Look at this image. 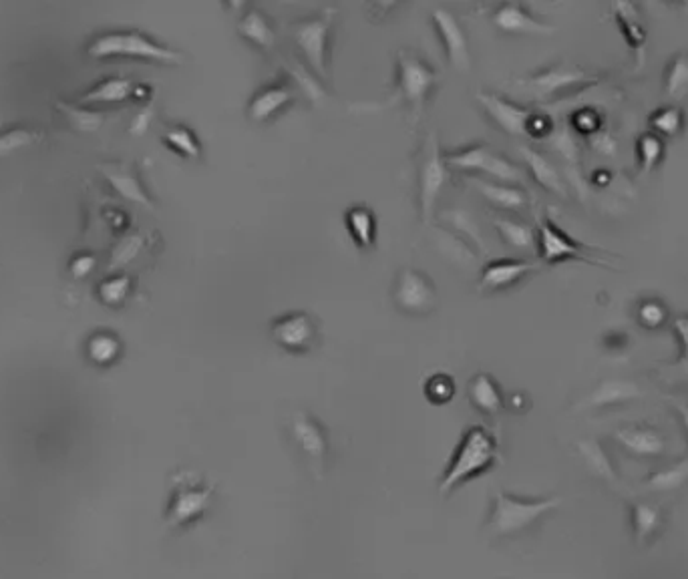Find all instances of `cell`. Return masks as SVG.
Instances as JSON below:
<instances>
[{"label":"cell","mask_w":688,"mask_h":579,"mask_svg":"<svg viewBox=\"0 0 688 579\" xmlns=\"http://www.w3.org/2000/svg\"><path fill=\"white\" fill-rule=\"evenodd\" d=\"M562 501L558 497L552 499H520L507 495L503 491L495 493L493 511L485 525L491 537H511L532 527L540 517L554 511Z\"/></svg>","instance_id":"8992f818"},{"label":"cell","mask_w":688,"mask_h":579,"mask_svg":"<svg viewBox=\"0 0 688 579\" xmlns=\"http://www.w3.org/2000/svg\"><path fill=\"white\" fill-rule=\"evenodd\" d=\"M668 318H670V312L664 306V302H660L658 298L640 300L636 306V322L646 330L662 328L668 322Z\"/></svg>","instance_id":"74e56055"},{"label":"cell","mask_w":688,"mask_h":579,"mask_svg":"<svg viewBox=\"0 0 688 579\" xmlns=\"http://www.w3.org/2000/svg\"><path fill=\"white\" fill-rule=\"evenodd\" d=\"M393 304L407 316H429L439 306V292L427 272L417 268H401L391 290Z\"/></svg>","instance_id":"ba28073f"},{"label":"cell","mask_w":688,"mask_h":579,"mask_svg":"<svg viewBox=\"0 0 688 579\" xmlns=\"http://www.w3.org/2000/svg\"><path fill=\"white\" fill-rule=\"evenodd\" d=\"M85 352L87 358L95 364V366H111L115 364L121 354H123V344L119 340V336L115 332L109 330H97L89 336L87 344H85Z\"/></svg>","instance_id":"f1b7e54d"},{"label":"cell","mask_w":688,"mask_h":579,"mask_svg":"<svg viewBox=\"0 0 688 579\" xmlns=\"http://www.w3.org/2000/svg\"><path fill=\"white\" fill-rule=\"evenodd\" d=\"M636 157L642 173H650L664 159V139L652 131H646L636 141Z\"/></svg>","instance_id":"d590c367"},{"label":"cell","mask_w":688,"mask_h":579,"mask_svg":"<svg viewBox=\"0 0 688 579\" xmlns=\"http://www.w3.org/2000/svg\"><path fill=\"white\" fill-rule=\"evenodd\" d=\"M614 439L632 455L658 457L666 451V439L662 433L650 427H622L614 431Z\"/></svg>","instance_id":"603a6c76"},{"label":"cell","mask_w":688,"mask_h":579,"mask_svg":"<svg viewBox=\"0 0 688 579\" xmlns=\"http://www.w3.org/2000/svg\"><path fill=\"white\" fill-rule=\"evenodd\" d=\"M493 228L497 230L501 240L513 250L528 252V250H534L538 244L536 230L532 226H528L526 222H520L515 218L497 216V218H493Z\"/></svg>","instance_id":"83f0119b"},{"label":"cell","mask_w":688,"mask_h":579,"mask_svg":"<svg viewBox=\"0 0 688 579\" xmlns=\"http://www.w3.org/2000/svg\"><path fill=\"white\" fill-rule=\"evenodd\" d=\"M43 139V133L29 127H7L0 131V155H7L19 147L31 145L35 141Z\"/></svg>","instance_id":"60d3db41"},{"label":"cell","mask_w":688,"mask_h":579,"mask_svg":"<svg viewBox=\"0 0 688 579\" xmlns=\"http://www.w3.org/2000/svg\"><path fill=\"white\" fill-rule=\"evenodd\" d=\"M574 129L584 131V133H594L596 129H600V121H598L596 113H592V111H580V113L574 117Z\"/></svg>","instance_id":"c3c4849f"},{"label":"cell","mask_w":688,"mask_h":579,"mask_svg":"<svg viewBox=\"0 0 688 579\" xmlns=\"http://www.w3.org/2000/svg\"><path fill=\"white\" fill-rule=\"evenodd\" d=\"M431 23H433L439 43L443 45L449 65L457 73H469L473 65V57H471L467 33L463 31L459 19L445 7H437L431 13Z\"/></svg>","instance_id":"4fadbf2b"},{"label":"cell","mask_w":688,"mask_h":579,"mask_svg":"<svg viewBox=\"0 0 688 579\" xmlns=\"http://www.w3.org/2000/svg\"><path fill=\"white\" fill-rule=\"evenodd\" d=\"M688 481V461H682L678 465H672L666 471H660L652 475L646 481V489L650 491H672L682 487Z\"/></svg>","instance_id":"f35d334b"},{"label":"cell","mask_w":688,"mask_h":579,"mask_svg":"<svg viewBox=\"0 0 688 579\" xmlns=\"http://www.w3.org/2000/svg\"><path fill=\"white\" fill-rule=\"evenodd\" d=\"M467 183L479 193V196L495 210L501 212H522L528 208L530 198L526 189L520 185L501 183L485 177H465Z\"/></svg>","instance_id":"d6986e66"},{"label":"cell","mask_w":688,"mask_h":579,"mask_svg":"<svg viewBox=\"0 0 688 579\" xmlns=\"http://www.w3.org/2000/svg\"><path fill=\"white\" fill-rule=\"evenodd\" d=\"M614 11H616V19L620 23V29L624 31V39L626 43L638 53V57L642 55L644 51V45H646V33L644 29L640 27L638 19H636V13H634V7L632 5H624V3H618L614 5Z\"/></svg>","instance_id":"8d00e7d4"},{"label":"cell","mask_w":688,"mask_h":579,"mask_svg":"<svg viewBox=\"0 0 688 579\" xmlns=\"http://www.w3.org/2000/svg\"><path fill=\"white\" fill-rule=\"evenodd\" d=\"M542 268L540 262L526 260V258H505V260H491L483 266L479 274L477 288L483 294H495L503 292L518 282H522L526 276L538 272Z\"/></svg>","instance_id":"2e32d148"},{"label":"cell","mask_w":688,"mask_h":579,"mask_svg":"<svg viewBox=\"0 0 688 579\" xmlns=\"http://www.w3.org/2000/svg\"><path fill=\"white\" fill-rule=\"evenodd\" d=\"M642 391L638 389V384L622 378H610L602 380L596 389L582 401L578 403V411H596V409H606L622 403H630L634 399H640Z\"/></svg>","instance_id":"7402d4cb"},{"label":"cell","mask_w":688,"mask_h":579,"mask_svg":"<svg viewBox=\"0 0 688 579\" xmlns=\"http://www.w3.org/2000/svg\"><path fill=\"white\" fill-rule=\"evenodd\" d=\"M270 338L290 354H308L320 340L316 318L304 310L276 316L270 324Z\"/></svg>","instance_id":"30bf717a"},{"label":"cell","mask_w":688,"mask_h":579,"mask_svg":"<svg viewBox=\"0 0 688 579\" xmlns=\"http://www.w3.org/2000/svg\"><path fill=\"white\" fill-rule=\"evenodd\" d=\"M131 290H133V278L129 274H123V272L107 276L97 284L99 300L111 308L123 306L127 302Z\"/></svg>","instance_id":"1f68e13d"},{"label":"cell","mask_w":688,"mask_h":579,"mask_svg":"<svg viewBox=\"0 0 688 579\" xmlns=\"http://www.w3.org/2000/svg\"><path fill=\"white\" fill-rule=\"evenodd\" d=\"M101 173L105 175V179L111 183V187L119 193L121 198L139 204L147 210H153V200L149 198L147 189L143 187L137 171L133 165H125V163H101L99 165Z\"/></svg>","instance_id":"44dd1931"},{"label":"cell","mask_w":688,"mask_h":579,"mask_svg":"<svg viewBox=\"0 0 688 579\" xmlns=\"http://www.w3.org/2000/svg\"><path fill=\"white\" fill-rule=\"evenodd\" d=\"M520 153L528 165V171L532 173L534 181L544 187L550 193H556V196H566V183L564 177L560 175L558 167L538 149L530 147V145H522Z\"/></svg>","instance_id":"d4e9b609"},{"label":"cell","mask_w":688,"mask_h":579,"mask_svg":"<svg viewBox=\"0 0 688 579\" xmlns=\"http://www.w3.org/2000/svg\"><path fill=\"white\" fill-rule=\"evenodd\" d=\"M491 23L499 33L524 35V37H550L556 27L534 17L524 5L501 3L491 13Z\"/></svg>","instance_id":"e0dca14e"},{"label":"cell","mask_w":688,"mask_h":579,"mask_svg":"<svg viewBox=\"0 0 688 579\" xmlns=\"http://www.w3.org/2000/svg\"><path fill=\"white\" fill-rule=\"evenodd\" d=\"M95 262H97V260H95L93 254H77V256L71 260L69 270H71V274H73L75 278H85V276L93 270Z\"/></svg>","instance_id":"7dc6e473"},{"label":"cell","mask_w":688,"mask_h":579,"mask_svg":"<svg viewBox=\"0 0 688 579\" xmlns=\"http://www.w3.org/2000/svg\"><path fill=\"white\" fill-rule=\"evenodd\" d=\"M499 459V439L483 425L469 427L439 481V493L449 495L459 485L487 473Z\"/></svg>","instance_id":"7a4b0ae2"},{"label":"cell","mask_w":688,"mask_h":579,"mask_svg":"<svg viewBox=\"0 0 688 579\" xmlns=\"http://www.w3.org/2000/svg\"><path fill=\"white\" fill-rule=\"evenodd\" d=\"M443 157L451 171L465 173L467 177H485L511 185H520L524 181L520 165H515L485 143H469L459 149L443 151Z\"/></svg>","instance_id":"277c9868"},{"label":"cell","mask_w":688,"mask_h":579,"mask_svg":"<svg viewBox=\"0 0 688 579\" xmlns=\"http://www.w3.org/2000/svg\"><path fill=\"white\" fill-rule=\"evenodd\" d=\"M236 31L248 45L264 53L274 51L278 43V35L270 17L256 7H244L242 15H238Z\"/></svg>","instance_id":"ffe728a7"},{"label":"cell","mask_w":688,"mask_h":579,"mask_svg":"<svg viewBox=\"0 0 688 579\" xmlns=\"http://www.w3.org/2000/svg\"><path fill=\"white\" fill-rule=\"evenodd\" d=\"M648 127H650L652 133H656L662 139L664 137H674L684 127V113L676 105L660 107V109L652 111V115L648 117Z\"/></svg>","instance_id":"e575fe53"},{"label":"cell","mask_w":688,"mask_h":579,"mask_svg":"<svg viewBox=\"0 0 688 579\" xmlns=\"http://www.w3.org/2000/svg\"><path fill=\"white\" fill-rule=\"evenodd\" d=\"M290 437L300 453L314 465L322 467L328 453V437L324 427L308 413L296 411L288 423Z\"/></svg>","instance_id":"ac0fdd59"},{"label":"cell","mask_w":688,"mask_h":579,"mask_svg":"<svg viewBox=\"0 0 688 579\" xmlns=\"http://www.w3.org/2000/svg\"><path fill=\"white\" fill-rule=\"evenodd\" d=\"M296 99V87L288 77L274 79L260 87L246 105V115L252 123H270L282 115Z\"/></svg>","instance_id":"9a60e30c"},{"label":"cell","mask_w":688,"mask_h":579,"mask_svg":"<svg viewBox=\"0 0 688 579\" xmlns=\"http://www.w3.org/2000/svg\"><path fill=\"white\" fill-rule=\"evenodd\" d=\"M87 53L95 59H107V57H129L159 65H182L184 53L171 49L167 45L157 43L149 35L141 31H107L97 35Z\"/></svg>","instance_id":"3957f363"},{"label":"cell","mask_w":688,"mask_h":579,"mask_svg":"<svg viewBox=\"0 0 688 579\" xmlns=\"http://www.w3.org/2000/svg\"><path fill=\"white\" fill-rule=\"evenodd\" d=\"M475 99L493 125H497L503 133L511 137H528V123L534 115V109L487 91H477Z\"/></svg>","instance_id":"5bb4252c"},{"label":"cell","mask_w":688,"mask_h":579,"mask_svg":"<svg viewBox=\"0 0 688 579\" xmlns=\"http://www.w3.org/2000/svg\"><path fill=\"white\" fill-rule=\"evenodd\" d=\"M678 411H680V415H682V419H684V423H686V429H688V409L682 407V405H678Z\"/></svg>","instance_id":"681fc988"},{"label":"cell","mask_w":688,"mask_h":579,"mask_svg":"<svg viewBox=\"0 0 688 579\" xmlns=\"http://www.w3.org/2000/svg\"><path fill=\"white\" fill-rule=\"evenodd\" d=\"M161 139H163L165 147H169L171 151H176L184 159L198 161L202 157V143L196 137V133L186 125H180V123L167 125L165 131L161 133Z\"/></svg>","instance_id":"f546056e"},{"label":"cell","mask_w":688,"mask_h":579,"mask_svg":"<svg viewBox=\"0 0 688 579\" xmlns=\"http://www.w3.org/2000/svg\"><path fill=\"white\" fill-rule=\"evenodd\" d=\"M334 9H324L312 17H302L290 25V39L306 67L320 79L330 73V37L334 27Z\"/></svg>","instance_id":"5b68a950"},{"label":"cell","mask_w":688,"mask_h":579,"mask_svg":"<svg viewBox=\"0 0 688 579\" xmlns=\"http://www.w3.org/2000/svg\"><path fill=\"white\" fill-rule=\"evenodd\" d=\"M467 397L471 405L489 417L499 415L505 409V399L501 395L499 384L487 372H477L467 384Z\"/></svg>","instance_id":"cb8c5ba5"},{"label":"cell","mask_w":688,"mask_h":579,"mask_svg":"<svg viewBox=\"0 0 688 579\" xmlns=\"http://www.w3.org/2000/svg\"><path fill=\"white\" fill-rule=\"evenodd\" d=\"M664 93L670 99H682L688 93V55L682 51L664 69Z\"/></svg>","instance_id":"4dcf8cb0"},{"label":"cell","mask_w":688,"mask_h":579,"mask_svg":"<svg viewBox=\"0 0 688 579\" xmlns=\"http://www.w3.org/2000/svg\"><path fill=\"white\" fill-rule=\"evenodd\" d=\"M672 326H674V330L680 338V344H682V356L676 362V370L688 374V314H678L672 320Z\"/></svg>","instance_id":"bcb514c9"},{"label":"cell","mask_w":688,"mask_h":579,"mask_svg":"<svg viewBox=\"0 0 688 579\" xmlns=\"http://www.w3.org/2000/svg\"><path fill=\"white\" fill-rule=\"evenodd\" d=\"M455 380L447 372H437L425 382V397L433 405H447L455 397Z\"/></svg>","instance_id":"ab89813d"},{"label":"cell","mask_w":688,"mask_h":579,"mask_svg":"<svg viewBox=\"0 0 688 579\" xmlns=\"http://www.w3.org/2000/svg\"><path fill=\"white\" fill-rule=\"evenodd\" d=\"M344 226L361 250H369L377 244V218L367 206H351L344 212Z\"/></svg>","instance_id":"484cf974"},{"label":"cell","mask_w":688,"mask_h":579,"mask_svg":"<svg viewBox=\"0 0 688 579\" xmlns=\"http://www.w3.org/2000/svg\"><path fill=\"white\" fill-rule=\"evenodd\" d=\"M143 246V238L141 236H127L125 240H121L113 252V260H111V266L113 268H119V266H125L127 262H131L139 250Z\"/></svg>","instance_id":"f6af8a7d"},{"label":"cell","mask_w":688,"mask_h":579,"mask_svg":"<svg viewBox=\"0 0 688 579\" xmlns=\"http://www.w3.org/2000/svg\"><path fill=\"white\" fill-rule=\"evenodd\" d=\"M437 85H439L437 69L433 65H429V61H425L415 51L401 49L397 53V61H395V89H393V93L381 103H357V105H351V109L377 113V111H385V109H391L397 105H405V107H409L413 121L417 123L423 117L425 107H427L429 99L433 97Z\"/></svg>","instance_id":"6da1fadb"},{"label":"cell","mask_w":688,"mask_h":579,"mask_svg":"<svg viewBox=\"0 0 688 579\" xmlns=\"http://www.w3.org/2000/svg\"><path fill=\"white\" fill-rule=\"evenodd\" d=\"M139 83H133L125 77H107L95 87H91L83 97L81 103H121L127 99H135Z\"/></svg>","instance_id":"4316f807"},{"label":"cell","mask_w":688,"mask_h":579,"mask_svg":"<svg viewBox=\"0 0 688 579\" xmlns=\"http://www.w3.org/2000/svg\"><path fill=\"white\" fill-rule=\"evenodd\" d=\"M590 81L592 77L584 69L568 63H554L522 79L520 85L524 87V91L532 93L538 99H554L572 89L588 85Z\"/></svg>","instance_id":"7c38bea8"},{"label":"cell","mask_w":688,"mask_h":579,"mask_svg":"<svg viewBox=\"0 0 688 579\" xmlns=\"http://www.w3.org/2000/svg\"><path fill=\"white\" fill-rule=\"evenodd\" d=\"M449 167L445 163L439 139L435 133L425 137L417 165V189H419V210L423 222H431L437 200L449 179Z\"/></svg>","instance_id":"52a82bcc"},{"label":"cell","mask_w":688,"mask_h":579,"mask_svg":"<svg viewBox=\"0 0 688 579\" xmlns=\"http://www.w3.org/2000/svg\"><path fill=\"white\" fill-rule=\"evenodd\" d=\"M632 525H634L636 539L640 543H644L658 533V529L662 525V513L656 505L634 503L632 505Z\"/></svg>","instance_id":"836d02e7"},{"label":"cell","mask_w":688,"mask_h":579,"mask_svg":"<svg viewBox=\"0 0 688 579\" xmlns=\"http://www.w3.org/2000/svg\"><path fill=\"white\" fill-rule=\"evenodd\" d=\"M538 236V254L540 260L544 264H558V262H566V260H578L590 266H602V268H610V264H606L600 258H592L588 252L590 250H598L592 246H586L574 238H570L550 216H544L538 224L536 230Z\"/></svg>","instance_id":"9c48e42d"},{"label":"cell","mask_w":688,"mask_h":579,"mask_svg":"<svg viewBox=\"0 0 688 579\" xmlns=\"http://www.w3.org/2000/svg\"><path fill=\"white\" fill-rule=\"evenodd\" d=\"M61 111H65L71 119V123L79 129H85V131H93L97 129L101 123H103V115L101 113H93V111H83V109H77L69 103H57Z\"/></svg>","instance_id":"ee69618b"},{"label":"cell","mask_w":688,"mask_h":579,"mask_svg":"<svg viewBox=\"0 0 688 579\" xmlns=\"http://www.w3.org/2000/svg\"><path fill=\"white\" fill-rule=\"evenodd\" d=\"M443 220L449 222V226H453L457 232H461L465 238H469L473 244H477L479 250H483V242H481V234L477 230L475 220H471L469 214L461 212V210H451L443 214Z\"/></svg>","instance_id":"7bdbcfd3"},{"label":"cell","mask_w":688,"mask_h":579,"mask_svg":"<svg viewBox=\"0 0 688 579\" xmlns=\"http://www.w3.org/2000/svg\"><path fill=\"white\" fill-rule=\"evenodd\" d=\"M214 485H206L200 479H192L188 473L176 483L174 495L167 509V521L171 527H182L198 521L210 507Z\"/></svg>","instance_id":"8fae6325"},{"label":"cell","mask_w":688,"mask_h":579,"mask_svg":"<svg viewBox=\"0 0 688 579\" xmlns=\"http://www.w3.org/2000/svg\"><path fill=\"white\" fill-rule=\"evenodd\" d=\"M288 79L294 83V87H300V91L314 103H320L324 99V89L320 85V81H316L312 77L310 69H304L302 65H298L296 69L290 65L288 67Z\"/></svg>","instance_id":"b9f144b4"},{"label":"cell","mask_w":688,"mask_h":579,"mask_svg":"<svg viewBox=\"0 0 688 579\" xmlns=\"http://www.w3.org/2000/svg\"><path fill=\"white\" fill-rule=\"evenodd\" d=\"M578 453L584 459L586 467L594 475H598V477H602L606 481H618L616 471L612 467V461H610V457L606 455V451L602 449V445L598 441H590V439L588 441H580L578 443Z\"/></svg>","instance_id":"d6a6232c"}]
</instances>
